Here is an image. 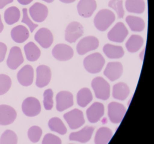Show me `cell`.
<instances>
[{
    "label": "cell",
    "instance_id": "cell-1",
    "mask_svg": "<svg viewBox=\"0 0 154 144\" xmlns=\"http://www.w3.org/2000/svg\"><path fill=\"white\" fill-rule=\"evenodd\" d=\"M113 12L108 9L100 11L94 19V25L97 29L101 31H106L115 20Z\"/></svg>",
    "mask_w": 154,
    "mask_h": 144
},
{
    "label": "cell",
    "instance_id": "cell-2",
    "mask_svg": "<svg viewBox=\"0 0 154 144\" xmlns=\"http://www.w3.org/2000/svg\"><path fill=\"white\" fill-rule=\"evenodd\" d=\"M105 61L100 53H96L86 57L83 64L86 71L92 74L98 73L101 71Z\"/></svg>",
    "mask_w": 154,
    "mask_h": 144
},
{
    "label": "cell",
    "instance_id": "cell-3",
    "mask_svg": "<svg viewBox=\"0 0 154 144\" xmlns=\"http://www.w3.org/2000/svg\"><path fill=\"white\" fill-rule=\"evenodd\" d=\"M96 98L106 100L110 96V87L109 83L101 77L94 78L91 83Z\"/></svg>",
    "mask_w": 154,
    "mask_h": 144
},
{
    "label": "cell",
    "instance_id": "cell-4",
    "mask_svg": "<svg viewBox=\"0 0 154 144\" xmlns=\"http://www.w3.org/2000/svg\"><path fill=\"white\" fill-rule=\"evenodd\" d=\"M99 46L98 38L93 36L84 38L79 41L76 47L78 54L83 55L88 52L95 50Z\"/></svg>",
    "mask_w": 154,
    "mask_h": 144
},
{
    "label": "cell",
    "instance_id": "cell-5",
    "mask_svg": "<svg viewBox=\"0 0 154 144\" xmlns=\"http://www.w3.org/2000/svg\"><path fill=\"white\" fill-rule=\"evenodd\" d=\"M23 112L28 117H35L41 112V104L38 100L34 97L25 99L22 105Z\"/></svg>",
    "mask_w": 154,
    "mask_h": 144
},
{
    "label": "cell",
    "instance_id": "cell-6",
    "mask_svg": "<svg viewBox=\"0 0 154 144\" xmlns=\"http://www.w3.org/2000/svg\"><path fill=\"white\" fill-rule=\"evenodd\" d=\"M63 117L71 129H76L80 127L85 122L83 113L78 109H75L65 113Z\"/></svg>",
    "mask_w": 154,
    "mask_h": 144
},
{
    "label": "cell",
    "instance_id": "cell-7",
    "mask_svg": "<svg viewBox=\"0 0 154 144\" xmlns=\"http://www.w3.org/2000/svg\"><path fill=\"white\" fill-rule=\"evenodd\" d=\"M126 112L125 106L119 103L113 102L108 105V116L112 123H120L123 119Z\"/></svg>",
    "mask_w": 154,
    "mask_h": 144
},
{
    "label": "cell",
    "instance_id": "cell-8",
    "mask_svg": "<svg viewBox=\"0 0 154 144\" xmlns=\"http://www.w3.org/2000/svg\"><path fill=\"white\" fill-rule=\"evenodd\" d=\"M84 28L82 24L76 21L69 24L65 30V40L69 43H75L83 35Z\"/></svg>",
    "mask_w": 154,
    "mask_h": 144
},
{
    "label": "cell",
    "instance_id": "cell-9",
    "mask_svg": "<svg viewBox=\"0 0 154 144\" xmlns=\"http://www.w3.org/2000/svg\"><path fill=\"white\" fill-rule=\"evenodd\" d=\"M128 35V31L122 22H119L109 31L108 38L112 42L121 43L123 42Z\"/></svg>",
    "mask_w": 154,
    "mask_h": 144
},
{
    "label": "cell",
    "instance_id": "cell-10",
    "mask_svg": "<svg viewBox=\"0 0 154 144\" xmlns=\"http://www.w3.org/2000/svg\"><path fill=\"white\" fill-rule=\"evenodd\" d=\"M52 54L58 61H66L73 57L74 51L69 45L65 44H58L53 48Z\"/></svg>",
    "mask_w": 154,
    "mask_h": 144
},
{
    "label": "cell",
    "instance_id": "cell-11",
    "mask_svg": "<svg viewBox=\"0 0 154 144\" xmlns=\"http://www.w3.org/2000/svg\"><path fill=\"white\" fill-rule=\"evenodd\" d=\"M29 13L30 17L35 22L41 23L47 17L48 8L45 5L36 2L29 8Z\"/></svg>",
    "mask_w": 154,
    "mask_h": 144
},
{
    "label": "cell",
    "instance_id": "cell-12",
    "mask_svg": "<svg viewBox=\"0 0 154 144\" xmlns=\"http://www.w3.org/2000/svg\"><path fill=\"white\" fill-rule=\"evenodd\" d=\"M24 62V57L21 49L18 47H12L10 51L7 64L9 68L11 70L17 69Z\"/></svg>",
    "mask_w": 154,
    "mask_h": 144
},
{
    "label": "cell",
    "instance_id": "cell-13",
    "mask_svg": "<svg viewBox=\"0 0 154 144\" xmlns=\"http://www.w3.org/2000/svg\"><path fill=\"white\" fill-rule=\"evenodd\" d=\"M56 102L57 110L63 111L73 105V96L70 92L62 91L57 95Z\"/></svg>",
    "mask_w": 154,
    "mask_h": 144
},
{
    "label": "cell",
    "instance_id": "cell-14",
    "mask_svg": "<svg viewBox=\"0 0 154 144\" xmlns=\"http://www.w3.org/2000/svg\"><path fill=\"white\" fill-rule=\"evenodd\" d=\"M35 39L44 48H48L54 42L53 34L46 28H42L38 30L35 35Z\"/></svg>",
    "mask_w": 154,
    "mask_h": 144
},
{
    "label": "cell",
    "instance_id": "cell-15",
    "mask_svg": "<svg viewBox=\"0 0 154 144\" xmlns=\"http://www.w3.org/2000/svg\"><path fill=\"white\" fill-rule=\"evenodd\" d=\"M36 84L39 88L48 85L51 81L52 73L50 68L46 65H40L36 69Z\"/></svg>",
    "mask_w": 154,
    "mask_h": 144
},
{
    "label": "cell",
    "instance_id": "cell-16",
    "mask_svg": "<svg viewBox=\"0 0 154 144\" xmlns=\"http://www.w3.org/2000/svg\"><path fill=\"white\" fill-rule=\"evenodd\" d=\"M17 117V112L11 106L0 105V125L7 126L12 124Z\"/></svg>",
    "mask_w": 154,
    "mask_h": 144
},
{
    "label": "cell",
    "instance_id": "cell-17",
    "mask_svg": "<svg viewBox=\"0 0 154 144\" xmlns=\"http://www.w3.org/2000/svg\"><path fill=\"white\" fill-rule=\"evenodd\" d=\"M97 8L95 0H80L77 4V11L80 16L84 18L91 17Z\"/></svg>",
    "mask_w": 154,
    "mask_h": 144
},
{
    "label": "cell",
    "instance_id": "cell-18",
    "mask_svg": "<svg viewBox=\"0 0 154 144\" xmlns=\"http://www.w3.org/2000/svg\"><path fill=\"white\" fill-rule=\"evenodd\" d=\"M34 76V69L29 65H26L23 66L19 71L17 75L19 82L24 86L31 85L33 83Z\"/></svg>",
    "mask_w": 154,
    "mask_h": 144
},
{
    "label": "cell",
    "instance_id": "cell-19",
    "mask_svg": "<svg viewBox=\"0 0 154 144\" xmlns=\"http://www.w3.org/2000/svg\"><path fill=\"white\" fill-rule=\"evenodd\" d=\"M123 72V66L119 62H110L103 72L104 75L112 81L120 78Z\"/></svg>",
    "mask_w": 154,
    "mask_h": 144
},
{
    "label": "cell",
    "instance_id": "cell-20",
    "mask_svg": "<svg viewBox=\"0 0 154 144\" xmlns=\"http://www.w3.org/2000/svg\"><path fill=\"white\" fill-rule=\"evenodd\" d=\"M104 107L100 103L95 102L86 111L88 120L91 123H96L103 116Z\"/></svg>",
    "mask_w": 154,
    "mask_h": 144
},
{
    "label": "cell",
    "instance_id": "cell-21",
    "mask_svg": "<svg viewBox=\"0 0 154 144\" xmlns=\"http://www.w3.org/2000/svg\"><path fill=\"white\" fill-rule=\"evenodd\" d=\"M94 130L93 127L86 126L78 132L71 133L69 136V139L82 143L88 142L91 138Z\"/></svg>",
    "mask_w": 154,
    "mask_h": 144
},
{
    "label": "cell",
    "instance_id": "cell-22",
    "mask_svg": "<svg viewBox=\"0 0 154 144\" xmlns=\"http://www.w3.org/2000/svg\"><path fill=\"white\" fill-rule=\"evenodd\" d=\"M11 35L13 41L16 43L21 44L28 39L29 33L26 27L22 25H19L12 29Z\"/></svg>",
    "mask_w": 154,
    "mask_h": 144
},
{
    "label": "cell",
    "instance_id": "cell-23",
    "mask_svg": "<svg viewBox=\"0 0 154 144\" xmlns=\"http://www.w3.org/2000/svg\"><path fill=\"white\" fill-rule=\"evenodd\" d=\"M103 52L106 56L110 59H119L124 55L122 47L120 46L106 44L103 47Z\"/></svg>",
    "mask_w": 154,
    "mask_h": 144
},
{
    "label": "cell",
    "instance_id": "cell-24",
    "mask_svg": "<svg viewBox=\"0 0 154 144\" xmlns=\"http://www.w3.org/2000/svg\"><path fill=\"white\" fill-rule=\"evenodd\" d=\"M24 51L27 59L29 62L37 61L41 55L40 49L32 42H29L24 46Z\"/></svg>",
    "mask_w": 154,
    "mask_h": 144
},
{
    "label": "cell",
    "instance_id": "cell-25",
    "mask_svg": "<svg viewBox=\"0 0 154 144\" xmlns=\"http://www.w3.org/2000/svg\"><path fill=\"white\" fill-rule=\"evenodd\" d=\"M130 89L127 84L124 83H119L113 86L112 96L114 99L119 100H124L128 96Z\"/></svg>",
    "mask_w": 154,
    "mask_h": 144
},
{
    "label": "cell",
    "instance_id": "cell-26",
    "mask_svg": "<svg viewBox=\"0 0 154 144\" xmlns=\"http://www.w3.org/2000/svg\"><path fill=\"white\" fill-rule=\"evenodd\" d=\"M125 7L128 12L141 14L145 9L144 0H126Z\"/></svg>",
    "mask_w": 154,
    "mask_h": 144
},
{
    "label": "cell",
    "instance_id": "cell-27",
    "mask_svg": "<svg viewBox=\"0 0 154 144\" xmlns=\"http://www.w3.org/2000/svg\"><path fill=\"white\" fill-rule=\"evenodd\" d=\"M144 44V39L138 35H132L126 44V47L129 52L136 53L140 50Z\"/></svg>",
    "mask_w": 154,
    "mask_h": 144
},
{
    "label": "cell",
    "instance_id": "cell-28",
    "mask_svg": "<svg viewBox=\"0 0 154 144\" xmlns=\"http://www.w3.org/2000/svg\"><path fill=\"white\" fill-rule=\"evenodd\" d=\"M4 17L7 24L13 25L18 22L20 19V11L17 7H10L5 11Z\"/></svg>",
    "mask_w": 154,
    "mask_h": 144
},
{
    "label": "cell",
    "instance_id": "cell-29",
    "mask_svg": "<svg viewBox=\"0 0 154 144\" xmlns=\"http://www.w3.org/2000/svg\"><path fill=\"white\" fill-rule=\"evenodd\" d=\"M112 136V132L109 128L102 127L97 130L94 138V142L95 144H107Z\"/></svg>",
    "mask_w": 154,
    "mask_h": 144
},
{
    "label": "cell",
    "instance_id": "cell-30",
    "mask_svg": "<svg viewBox=\"0 0 154 144\" xmlns=\"http://www.w3.org/2000/svg\"><path fill=\"white\" fill-rule=\"evenodd\" d=\"M126 21L131 31L141 32L145 29V22L141 18L128 16L126 17Z\"/></svg>",
    "mask_w": 154,
    "mask_h": 144
},
{
    "label": "cell",
    "instance_id": "cell-31",
    "mask_svg": "<svg viewBox=\"0 0 154 144\" xmlns=\"http://www.w3.org/2000/svg\"><path fill=\"white\" fill-rule=\"evenodd\" d=\"M92 100V94L88 88H83L77 93V103L83 108L86 107Z\"/></svg>",
    "mask_w": 154,
    "mask_h": 144
},
{
    "label": "cell",
    "instance_id": "cell-32",
    "mask_svg": "<svg viewBox=\"0 0 154 144\" xmlns=\"http://www.w3.org/2000/svg\"><path fill=\"white\" fill-rule=\"evenodd\" d=\"M48 125L51 130L61 135H65L67 132L66 127L59 118H52L49 121Z\"/></svg>",
    "mask_w": 154,
    "mask_h": 144
},
{
    "label": "cell",
    "instance_id": "cell-33",
    "mask_svg": "<svg viewBox=\"0 0 154 144\" xmlns=\"http://www.w3.org/2000/svg\"><path fill=\"white\" fill-rule=\"evenodd\" d=\"M18 137L16 133L10 130H7L2 135L0 139L1 144H17Z\"/></svg>",
    "mask_w": 154,
    "mask_h": 144
},
{
    "label": "cell",
    "instance_id": "cell-34",
    "mask_svg": "<svg viewBox=\"0 0 154 144\" xmlns=\"http://www.w3.org/2000/svg\"><path fill=\"white\" fill-rule=\"evenodd\" d=\"M12 82L10 77L6 75L0 74V95L7 93L11 88Z\"/></svg>",
    "mask_w": 154,
    "mask_h": 144
},
{
    "label": "cell",
    "instance_id": "cell-35",
    "mask_svg": "<svg viewBox=\"0 0 154 144\" xmlns=\"http://www.w3.org/2000/svg\"><path fill=\"white\" fill-rule=\"evenodd\" d=\"M122 0H111L109 3V7L116 11L119 19L123 18L124 12Z\"/></svg>",
    "mask_w": 154,
    "mask_h": 144
},
{
    "label": "cell",
    "instance_id": "cell-36",
    "mask_svg": "<svg viewBox=\"0 0 154 144\" xmlns=\"http://www.w3.org/2000/svg\"><path fill=\"white\" fill-rule=\"evenodd\" d=\"M42 129L38 126H33L29 130L28 136L30 141L36 143L38 142L42 136Z\"/></svg>",
    "mask_w": 154,
    "mask_h": 144
},
{
    "label": "cell",
    "instance_id": "cell-37",
    "mask_svg": "<svg viewBox=\"0 0 154 144\" xmlns=\"http://www.w3.org/2000/svg\"><path fill=\"white\" fill-rule=\"evenodd\" d=\"M54 93L51 89L46 90L44 93V105L47 110L52 109L54 106L53 101Z\"/></svg>",
    "mask_w": 154,
    "mask_h": 144
},
{
    "label": "cell",
    "instance_id": "cell-38",
    "mask_svg": "<svg viewBox=\"0 0 154 144\" xmlns=\"http://www.w3.org/2000/svg\"><path fill=\"white\" fill-rule=\"evenodd\" d=\"M22 11H23V18L21 20V22L26 24L29 28L31 33H33L35 29L38 26V25L33 23L32 20L30 19L28 15L27 9L23 8Z\"/></svg>",
    "mask_w": 154,
    "mask_h": 144
},
{
    "label": "cell",
    "instance_id": "cell-39",
    "mask_svg": "<svg viewBox=\"0 0 154 144\" xmlns=\"http://www.w3.org/2000/svg\"><path fill=\"white\" fill-rule=\"evenodd\" d=\"M42 143L45 144H59L62 143V141L57 136L48 133L44 137Z\"/></svg>",
    "mask_w": 154,
    "mask_h": 144
},
{
    "label": "cell",
    "instance_id": "cell-40",
    "mask_svg": "<svg viewBox=\"0 0 154 144\" xmlns=\"http://www.w3.org/2000/svg\"><path fill=\"white\" fill-rule=\"evenodd\" d=\"M7 50V45L4 43L0 42V63L3 62L5 59Z\"/></svg>",
    "mask_w": 154,
    "mask_h": 144
},
{
    "label": "cell",
    "instance_id": "cell-41",
    "mask_svg": "<svg viewBox=\"0 0 154 144\" xmlns=\"http://www.w3.org/2000/svg\"><path fill=\"white\" fill-rule=\"evenodd\" d=\"M14 0H0V9H2L8 4L12 3Z\"/></svg>",
    "mask_w": 154,
    "mask_h": 144
},
{
    "label": "cell",
    "instance_id": "cell-42",
    "mask_svg": "<svg viewBox=\"0 0 154 144\" xmlns=\"http://www.w3.org/2000/svg\"><path fill=\"white\" fill-rule=\"evenodd\" d=\"M34 0H17L18 2L21 5H28L31 3Z\"/></svg>",
    "mask_w": 154,
    "mask_h": 144
},
{
    "label": "cell",
    "instance_id": "cell-43",
    "mask_svg": "<svg viewBox=\"0 0 154 144\" xmlns=\"http://www.w3.org/2000/svg\"><path fill=\"white\" fill-rule=\"evenodd\" d=\"M4 29V25L2 20L1 16L0 15V33H1Z\"/></svg>",
    "mask_w": 154,
    "mask_h": 144
},
{
    "label": "cell",
    "instance_id": "cell-44",
    "mask_svg": "<svg viewBox=\"0 0 154 144\" xmlns=\"http://www.w3.org/2000/svg\"><path fill=\"white\" fill-rule=\"evenodd\" d=\"M61 2L64 3H71L74 2L75 0H60Z\"/></svg>",
    "mask_w": 154,
    "mask_h": 144
},
{
    "label": "cell",
    "instance_id": "cell-45",
    "mask_svg": "<svg viewBox=\"0 0 154 144\" xmlns=\"http://www.w3.org/2000/svg\"><path fill=\"white\" fill-rule=\"evenodd\" d=\"M43 1L45 2H47V3H50L53 2L54 1V0H42Z\"/></svg>",
    "mask_w": 154,
    "mask_h": 144
}]
</instances>
